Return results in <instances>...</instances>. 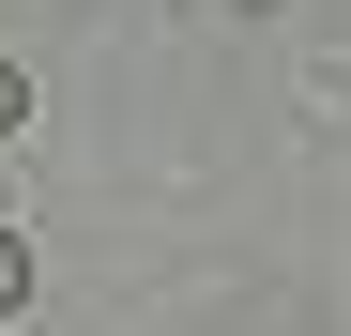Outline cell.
<instances>
[{
  "label": "cell",
  "instance_id": "obj_2",
  "mask_svg": "<svg viewBox=\"0 0 351 336\" xmlns=\"http://www.w3.org/2000/svg\"><path fill=\"white\" fill-rule=\"evenodd\" d=\"M0 123H16V77H0Z\"/></svg>",
  "mask_w": 351,
  "mask_h": 336
},
{
  "label": "cell",
  "instance_id": "obj_1",
  "mask_svg": "<svg viewBox=\"0 0 351 336\" xmlns=\"http://www.w3.org/2000/svg\"><path fill=\"white\" fill-rule=\"evenodd\" d=\"M0 306H16V245H0Z\"/></svg>",
  "mask_w": 351,
  "mask_h": 336
}]
</instances>
